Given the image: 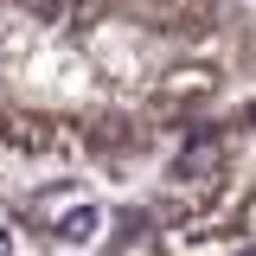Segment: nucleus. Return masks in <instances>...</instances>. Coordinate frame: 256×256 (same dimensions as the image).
I'll return each instance as SVG.
<instances>
[{
  "label": "nucleus",
  "instance_id": "1",
  "mask_svg": "<svg viewBox=\"0 0 256 256\" xmlns=\"http://www.w3.org/2000/svg\"><path fill=\"white\" fill-rule=\"evenodd\" d=\"M0 141H6V148H20V154H45V148H52V128L32 122V116H13V122L0 128Z\"/></svg>",
  "mask_w": 256,
  "mask_h": 256
},
{
  "label": "nucleus",
  "instance_id": "2",
  "mask_svg": "<svg viewBox=\"0 0 256 256\" xmlns=\"http://www.w3.org/2000/svg\"><path fill=\"white\" fill-rule=\"evenodd\" d=\"M96 230H102V212H96V205H70V212L58 218V237H64V244H90Z\"/></svg>",
  "mask_w": 256,
  "mask_h": 256
},
{
  "label": "nucleus",
  "instance_id": "3",
  "mask_svg": "<svg viewBox=\"0 0 256 256\" xmlns=\"http://www.w3.org/2000/svg\"><path fill=\"white\" fill-rule=\"evenodd\" d=\"M0 256H13V237H0Z\"/></svg>",
  "mask_w": 256,
  "mask_h": 256
},
{
  "label": "nucleus",
  "instance_id": "4",
  "mask_svg": "<svg viewBox=\"0 0 256 256\" xmlns=\"http://www.w3.org/2000/svg\"><path fill=\"white\" fill-rule=\"evenodd\" d=\"M244 256H256V250H244Z\"/></svg>",
  "mask_w": 256,
  "mask_h": 256
}]
</instances>
